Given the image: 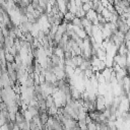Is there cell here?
Listing matches in <instances>:
<instances>
[{
    "mask_svg": "<svg viewBox=\"0 0 130 130\" xmlns=\"http://www.w3.org/2000/svg\"><path fill=\"white\" fill-rule=\"evenodd\" d=\"M112 72H113V69H112V68H108V67H106V68L102 71L101 75L105 78L106 81H110L111 76H112Z\"/></svg>",
    "mask_w": 130,
    "mask_h": 130,
    "instance_id": "1",
    "label": "cell"
},
{
    "mask_svg": "<svg viewBox=\"0 0 130 130\" xmlns=\"http://www.w3.org/2000/svg\"><path fill=\"white\" fill-rule=\"evenodd\" d=\"M96 17H98V13H96L94 10H92V9H90V10H89L88 12H86V14H85V18L88 19L89 21L94 20Z\"/></svg>",
    "mask_w": 130,
    "mask_h": 130,
    "instance_id": "2",
    "label": "cell"
},
{
    "mask_svg": "<svg viewBox=\"0 0 130 130\" xmlns=\"http://www.w3.org/2000/svg\"><path fill=\"white\" fill-rule=\"evenodd\" d=\"M127 100L129 101V103H130V91L127 93Z\"/></svg>",
    "mask_w": 130,
    "mask_h": 130,
    "instance_id": "3",
    "label": "cell"
},
{
    "mask_svg": "<svg viewBox=\"0 0 130 130\" xmlns=\"http://www.w3.org/2000/svg\"><path fill=\"white\" fill-rule=\"evenodd\" d=\"M12 130H20V129H19V127H18V126H15V127H13V129H12Z\"/></svg>",
    "mask_w": 130,
    "mask_h": 130,
    "instance_id": "4",
    "label": "cell"
}]
</instances>
